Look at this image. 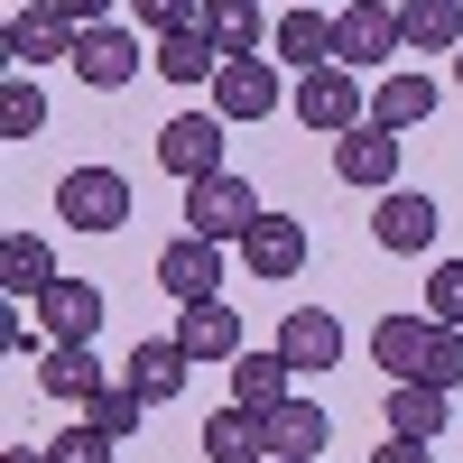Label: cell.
Masks as SVG:
<instances>
[{
    "label": "cell",
    "instance_id": "4316f807",
    "mask_svg": "<svg viewBox=\"0 0 463 463\" xmlns=\"http://www.w3.org/2000/svg\"><path fill=\"white\" fill-rule=\"evenodd\" d=\"M158 74H167V84H213L222 47H213L204 28H176V37H158Z\"/></svg>",
    "mask_w": 463,
    "mask_h": 463
},
{
    "label": "cell",
    "instance_id": "9c48e42d",
    "mask_svg": "<svg viewBox=\"0 0 463 463\" xmlns=\"http://www.w3.org/2000/svg\"><path fill=\"white\" fill-rule=\"evenodd\" d=\"M74 37H84V28H74L56 0H37V10H19V19H10V65H19V74H37V65L74 56Z\"/></svg>",
    "mask_w": 463,
    "mask_h": 463
},
{
    "label": "cell",
    "instance_id": "484cf974",
    "mask_svg": "<svg viewBox=\"0 0 463 463\" xmlns=\"http://www.w3.org/2000/svg\"><path fill=\"white\" fill-rule=\"evenodd\" d=\"M288 380H297V362H288V353H241V362H232V399L269 417V408L288 399Z\"/></svg>",
    "mask_w": 463,
    "mask_h": 463
},
{
    "label": "cell",
    "instance_id": "4dcf8cb0",
    "mask_svg": "<svg viewBox=\"0 0 463 463\" xmlns=\"http://www.w3.org/2000/svg\"><path fill=\"white\" fill-rule=\"evenodd\" d=\"M417 380L463 390V325H436V334H427V362H417Z\"/></svg>",
    "mask_w": 463,
    "mask_h": 463
},
{
    "label": "cell",
    "instance_id": "d4e9b609",
    "mask_svg": "<svg viewBox=\"0 0 463 463\" xmlns=\"http://www.w3.org/2000/svg\"><path fill=\"white\" fill-rule=\"evenodd\" d=\"M204 37L222 56H260L279 28H260V0H204Z\"/></svg>",
    "mask_w": 463,
    "mask_h": 463
},
{
    "label": "cell",
    "instance_id": "6da1fadb",
    "mask_svg": "<svg viewBox=\"0 0 463 463\" xmlns=\"http://www.w3.org/2000/svg\"><path fill=\"white\" fill-rule=\"evenodd\" d=\"M56 222H74V232H121L130 222V176L121 167H65Z\"/></svg>",
    "mask_w": 463,
    "mask_h": 463
},
{
    "label": "cell",
    "instance_id": "8fae6325",
    "mask_svg": "<svg viewBox=\"0 0 463 463\" xmlns=\"http://www.w3.org/2000/svg\"><path fill=\"white\" fill-rule=\"evenodd\" d=\"M334 176H353V185H380V195H390V185H399V130H380V121L343 130V139H334Z\"/></svg>",
    "mask_w": 463,
    "mask_h": 463
},
{
    "label": "cell",
    "instance_id": "ffe728a7",
    "mask_svg": "<svg viewBox=\"0 0 463 463\" xmlns=\"http://www.w3.org/2000/svg\"><path fill=\"white\" fill-rule=\"evenodd\" d=\"M445 399H454V390H436V380H390V408H380V417H390V436L436 445V436H445Z\"/></svg>",
    "mask_w": 463,
    "mask_h": 463
},
{
    "label": "cell",
    "instance_id": "e575fe53",
    "mask_svg": "<svg viewBox=\"0 0 463 463\" xmlns=\"http://www.w3.org/2000/svg\"><path fill=\"white\" fill-rule=\"evenodd\" d=\"M371 463H436V454H427V445H417V436H390V445H380Z\"/></svg>",
    "mask_w": 463,
    "mask_h": 463
},
{
    "label": "cell",
    "instance_id": "f546056e",
    "mask_svg": "<svg viewBox=\"0 0 463 463\" xmlns=\"http://www.w3.org/2000/svg\"><path fill=\"white\" fill-rule=\"evenodd\" d=\"M84 417H93V427H102L111 445H130V436H139V417H148V399L130 390V380H111V390H102V399H93Z\"/></svg>",
    "mask_w": 463,
    "mask_h": 463
},
{
    "label": "cell",
    "instance_id": "7a4b0ae2",
    "mask_svg": "<svg viewBox=\"0 0 463 463\" xmlns=\"http://www.w3.org/2000/svg\"><path fill=\"white\" fill-rule=\"evenodd\" d=\"M390 56H399V10H390V0H343V10H334V65L371 74Z\"/></svg>",
    "mask_w": 463,
    "mask_h": 463
},
{
    "label": "cell",
    "instance_id": "3957f363",
    "mask_svg": "<svg viewBox=\"0 0 463 463\" xmlns=\"http://www.w3.org/2000/svg\"><path fill=\"white\" fill-rule=\"evenodd\" d=\"M260 222V195L241 176H204V185H185V232H204V241H241V232Z\"/></svg>",
    "mask_w": 463,
    "mask_h": 463
},
{
    "label": "cell",
    "instance_id": "603a6c76",
    "mask_svg": "<svg viewBox=\"0 0 463 463\" xmlns=\"http://www.w3.org/2000/svg\"><path fill=\"white\" fill-rule=\"evenodd\" d=\"M185 371H195V353H185L176 334H167V343H139V353H130V390L158 408V399H176V390H185Z\"/></svg>",
    "mask_w": 463,
    "mask_h": 463
},
{
    "label": "cell",
    "instance_id": "836d02e7",
    "mask_svg": "<svg viewBox=\"0 0 463 463\" xmlns=\"http://www.w3.org/2000/svg\"><path fill=\"white\" fill-rule=\"evenodd\" d=\"M427 316H436V325H463V260H436V279H427Z\"/></svg>",
    "mask_w": 463,
    "mask_h": 463
},
{
    "label": "cell",
    "instance_id": "cb8c5ba5",
    "mask_svg": "<svg viewBox=\"0 0 463 463\" xmlns=\"http://www.w3.org/2000/svg\"><path fill=\"white\" fill-rule=\"evenodd\" d=\"M0 288L10 297H47L56 288V250L37 241V232H10V241H0Z\"/></svg>",
    "mask_w": 463,
    "mask_h": 463
},
{
    "label": "cell",
    "instance_id": "ac0fdd59",
    "mask_svg": "<svg viewBox=\"0 0 463 463\" xmlns=\"http://www.w3.org/2000/svg\"><path fill=\"white\" fill-rule=\"evenodd\" d=\"M176 343H185L195 362H241V316H232L222 297H195V306H185V325H176Z\"/></svg>",
    "mask_w": 463,
    "mask_h": 463
},
{
    "label": "cell",
    "instance_id": "277c9868",
    "mask_svg": "<svg viewBox=\"0 0 463 463\" xmlns=\"http://www.w3.org/2000/svg\"><path fill=\"white\" fill-rule=\"evenodd\" d=\"M158 167L185 176V185L222 176V111H176V121L158 130Z\"/></svg>",
    "mask_w": 463,
    "mask_h": 463
},
{
    "label": "cell",
    "instance_id": "1f68e13d",
    "mask_svg": "<svg viewBox=\"0 0 463 463\" xmlns=\"http://www.w3.org/2000/svg\"><path fill=\"white\" fill-rule=\"evenodd\" d=\"M47 463H111V436H102L93 417H84V427H65V436H47Z\"/></svg>",
    "mask_w": 463,
    "mask_h": 463
},
{
    "label": "cell",
    "instance_id": "8992f818",
    "mask_svg": "<svg viewBox=\"0 0 463 463\" xmlns=\"http://www.w3.org/2000/svg\"><path fill=\"white\" fill-rule=\"evenodd\" d=\"M158 288H167L176 306L213 297V288H222V241H204V232H176V241L158 250Z\"/></svg>",
    "mask_w": 463,
    "mask_h": 463
},
{
    "label": "cell",
    "instance_id": "52a82bcc",
    "mask_svg": "<svg viewBox=\"0 0 463 463\" xmlns=\"http://www.w3.org/2000/svg\"><path fill=\"white\" fill-rule=\"evenodd\" d=\"M74 74H84V84L93 93H121V84H139V37L130 28H84V37H74Z\"/></svg>",
    "mask_w": 463,
    "mask_h": 463
},
{
    "label": "cell",
    "instance_id": "5b68a950",
    "mask_svg": "<svg viewBox=\"0 0 463 463\" xmlns=\"http://www.w3.org/2000/svg\"><path fill=\"white\" fill-rule=\"evenodd\" d=\"M297 121L306 130H362V84H353V65H316V74H297Z\"/></svg>",
    "mask_w": 463,
    "mask_h": 463
},
{
    "label": "cell",
    "instance_id": "2e32d148",
    "mask_svg": "<svg viewBox=\"0 0 463 463\" xmlns=\"http://www.w3.org/2000/svg\"><path fill=\"white\" fill-rule=\"evenodd\" d=\"M37 380H47V399H65V408H93L111 390V371L93 362V343H56V353L37 362Z\"/></svg>",
    "mask_w": 463,
    "mask_h": 463
},
{
    "label": "cell",
    "instance_id": "d6986e66",
    "mask_svg": "<svg viewBox=\"0 0 463 463\" xmlns=\"http://www.w3.org/2000/svg\"><path fill=\"white\" fill-rule=\"evenodd\" d=\"M399 47L454 56V47H463V0H399Z\"/></svg>",
    "mask_w": 463,
    "mask_h": 463
},
{
    "label": "cell",
    "instance_id": "44dd1931",
    "mask_svg": "<svg viewBox=\"0 0 463 463\" xmlns=\"http://www.w3.org/2000/svg\"><path fill=\"white\" fill-rule=\"evenodd\" d=\"M279 353H288L297 371H334V362H343V325L325 316V306H297V316L279 325Z\"/></svg>",
    "mask_w": 463,
    "mask_h": 463
},
{
    "label": "cell",
    "instance_id": "7402d4cb",
    "mask_svg": "<svg viewBox=\"0 0 463 463\" xmlns=\"http://www.w3.org/2000/svg\"><path fill=\"white\" fill-rule=\"evenodd\" d=\"M427 334H436V316H380V325H371V362L390 371V380H417Z\"/></svg>",
    "mask_w": 463,
    "mask_h": 463
},
{
    "label": "cell",
    "instance_id": "83f0119b",
    "mask_svg": "<svg viewBox=\"0 0 463 463\" xmlns=\"http://www.w3.org/2000/svg\"><path fill=\"white\" fill-rule=\"evenodd\" d=\"M427 111H436V84H427V74H390V84L371 93V121H380V130H417Z\"/></svg>",
    "mask_w": 463,
    "mask_h": 463
},
{
    "label": "cell",
    "instance_id": "ba28073f",
    "mask_svg": "<svg viewBox=\"0 0 463 463\" xmlns=\"http://www.w3.org/2000/svg\"><path fill=\"white\" fill-rule=\"evenodd\" d=\"M241 269H250V279H297V269H306V222L297 213H260L241 232Z\"/></svg>",
    "mask_w": 463,
    "mask_h": 463
},
{
    "label": "cell",
    "instance_id": "4fadbf2b",
    "mask_svg": "<svg viewBox=\"0 0 463 463\" xmlns=\"http://www.w3.org/2000/svg\"><path fill=\"white\" fill-rule=\"evenodd\" d=\"M269 56H279V65H297V74L334 65V10H316V0H297V10L279 19V37H269Z\"/></svg>",
    "mask_w": 463,
    "mask_h": 463
},
{
    "label": "cell",
    "instance_id": "d6a6232c",
    "mask_svg": "<svg viewBox=\"0 0 463 463\" xmlns=\"http://www.w3.org/2000/svg\"><path fill=\"white\" fill-rule=\"evenodd\" d=\"M130 19L158 28V37H176V28H204V0H130Z\"/></svg>",
    "mask_w": 463,
    "mask_h": 463
},
{
    "label": "cell",
    "instance_id": "5bb4252c",
    "mask_svg": "<svg viewBox=\"0 0 463 463\" xmlns=\"http://www.w3.org/2000/svg\"><path fill=\"white\" fill-rule=\"evenodd\" d=\"M37 325H47L56 343H93L102 334V288L93 279H56L47 297H37Z\"/></svg>",
    "mask_w": 463,
    "mask_h": 463
},
{
    "label": "cell",
    "instance_id": "e0dca14e",
    "mask_svg": "<svg viewBox=\"0 0 463 463\" xmlns=\"http://www.w3.org/2000/svg\"><path fill=\"white\" fill-rule=\"evenodd\" d=\"M204 454H213V463H269V417L241 408V399L213 408V417H204Z\"/></svg>",
    "mask_w": 463,
    "mask_h": 463
},
{
    "label": "cell",
    "instance_id": "8d00e7d4",
    "mask_svg": "<svg viewBox=\"0 0 463 463\" xmlns=\"http://www.w3.org/2000/svg\"><path fill=\"white\" fill-rule=\"evenodd\" d=\"M0 463H47V445H0Z\"/></svg>",
    "mask_w": 463,
    "mask_h": 463
},
{
    "label": "cell",
    "instance_id": "7c38bea8",
    "mask_svg": "<svg viewBox=\"0 0 463 463\" xmlns=\"http://www.w3.org/2000/svg\"><path fill=\"white\" fill-rule=\"evenodd\" d=\"M325 445H334V417L316 399H279L269 408V463H316Z\"/></svg>",
    "mask_w": 463,
    "mask_h": 463
},
{
    "label": "cell",
    "instance_id": "d590c367",
    "mask_svg": "<svg viewBox=\"0 0 463 463\" xmlns=\"http://www.w3.org/2000/svg\"><path fill=\"white\" fill-rule=\"evenodd\" d=\"M56 10H65L74 28H102V19H111V0H56Z\"/></svg>",
    "mask_w": 463,
    "mask_h": 463
},
{
    "label": "cell",
    "instance_id": "f1b7e54d",
    "mask_svg": "<svg viewBox=\"0 0 463 463\" xmlns=\"http://www.w3.org/2000/svg\"><path fill=\"white\" fill-rule=\"evenodd\" d=\"M37 130H47V93H37L28 84V74H10V93H0V139H37Z\"/></svg>",
    "mask_w": 463,
    "mask_h": 463
},
{
    "label": "cell",
    "instance_id": "9a60e30c",
    "mask_svg": "<svg viewBox=\"0 0 463 463\" xmlns=\"http://www.w3.org/2000/svg\"><path fill=\"white\" fill-rule=\"evenodd\" d=\"M371 241L380 250H436V204L427 195H399V185H390V195H380V213H371Z\"/></svg>",
    "mask_w": 463,
    "mask_h": 463
},
{
    "label": "cell",
    "instance_id": "30bf717a",
    "mask_svg": "<svg viewBox=\"0 0 463 463\" xmlns=\"http://www.w3.org/2000/svg\"><path fill=\"white\" fill-rule=\"evenodd\" d=\"M213 111H222V121H269V111H279V74H269L260 56H222Z\"/></svg>",
    "mask_w": 463,
    "mask_h": 463
},
{
    "label": "cell",
    "instance_id": "74e56055",
    "mask_svg": "<svg viewBox=\"0 0 463 463\" xmlns=\"http://www.w3.org/2000/svg\"><path fill=\"white\" fill-rule=\"evenodd\" d=\"M454 84H463V47H454Z\"/></svg>",
    "mask_w": 463,
    "mask_h": 463
},
{
    "label": "cell",
    "instance_id": "f35d334b",
    "mask_svg": "<svg viewBox=\"0 0 463 463\" xmlns=\"http://www.w3.org/2000/svg\"><path fill=\"white\" fill-rule=\"evenodd\" d=\"M316 10H325V0H316Z\"/></svg>",
    "mask_w": 463,
    "mask_h": 463
}]
</instances>
